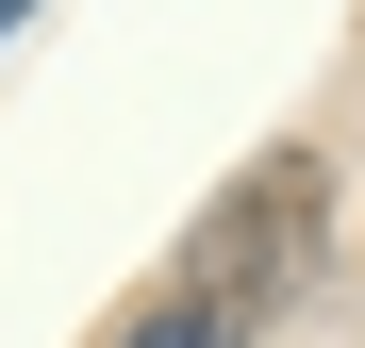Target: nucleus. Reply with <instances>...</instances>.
Instances as JSON below:
<instances>
[{"label":"nucleus","mask_w":365,"mask_h":348,"mask_svg":"<svg viewBox=\"0 0 365 348\" xmlns=\"http://www.w3.org/2000/svg\"><path fill=\"white\" fill-rule=\"evenodd\" d=\"M0 17H17V0H0Z\"/></svg>","instance_id":"obj_3"},{"label":"nucleus","mask_w":365,"mask_h":348,"mask_svg":"<svg viewBox=\"0 0 365 348\" xmlns=\"http://www.w3.org/2000/svg\"><path fill=\"white\" fill-rule=\"evenodd\" d=\"M316 216H332L316 149H266V166H232V183H216V216L182 232V282H200V299H250V315H282V299H299V249H316Z\"/></svg>","instance_id":"obj_1"},{"label":"nucleus","mask_w":365,"mask_h":348,"mask_svg":"<svg viewBox=\"0 0 365 348\" xmlns=\"http://www.w3.org/2000/svg\"><path fill=\"white\" fill-rule=\"evenodd\" d=\"M116 348H266V315H250V299H200V282H166Z\"/></svg>","instance_id":"obj_2"}]
</instances>
